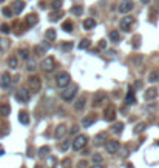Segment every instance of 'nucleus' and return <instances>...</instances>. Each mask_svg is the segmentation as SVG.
Instances as JSON below:
<instances>
[{"instance_id":"nucleus-1","label":"nucleus","mask_w":159,"mask_h":168,"mask_svg":"<svg viewBox=\"0 0 159 168\" xmlns=\"http://www.w3.org/2000/svg\"><path fill=\"white\" fill-rule=\"evenodd\" d=\"M76 93H77V86L76 85H70V86H65L63 88V91H62V99L65 100V102H71L73 99H74V96H76Z\"/></svg>"},{"instance_id":"nucleus-2","label":"nucleus","mask_w":159,"mask_h":168,"mask_svg":"<svg viewBox=\"0 0 159 168\" xmlns=\"http://www.w3.org/2000/svg\"><path fill=\"white\" fill-rule=\"evenodd\" d=\"M26 85H28V90L33 91V93H39L40 88H42V82H40V79H39L37 76H31V77H28Z\"/></svg>"},{"instance_id":"nucleus-3","label":"nucleus","mask_w":159,"mask_h":168,"mask_svg":"<svg viewBox=\"0 0 159 168\" xmlns=\"http://www.w3.org/2000/svg\"><path fill=\"white\" fill-rule=\"evenodd\" d=\"M87 142H88V137H87V136H84V134L76 136V139L73 140V150H74V151H82V150L85 148Z\"/></svg>"},{"instance_id":"nucleus-4","label":"nucleus","mask_w":159,"mask_h":168,"mask_svg":"<svg viewBox=\"0 0 159 168\" xmlns=\"http://www.w3.org/2000/svg\"><path fill=\"white\" fill-rule=\"evenodd\" d=\"M70 82H71V76H70L68 73H60V74L56 77V85H57L60 90H63L65 86H68Z\"/></svg>"},{"instance_id":"nucleus-5","label":"nucleus","mask_w":159,"mask_h":168,"mask_svg":"<svg viewBox=\"0 0 159 168\" xmlns=\"http://www.w3.org/2000/svg\"><path fill=\"white\" fill-rule=\"evenodd\" d=\"M54 65H56V60H54L53 57H45V59L42 60V63H40V68H42V71H45V73H51V71L54 70Z\"/></svg>"},{"instance_id":"nucleus-6","label":"nucleus","mask_w":159,"mask_h":168,"mask_svg":"<svg viewBox=\"0 0 159 168\" xmlns=\"http://www.w3.org/2000/svg\"><path fill=\"white\" fill-rule=\"evenodd\" d=\"M134 8V3H133V0H122V2L119 3V13L120 14H128L131 10Z\"/></svg>"},{"instance_id":"nucleus-7","label":"nucleus","mask_w":159,"mask_h":168,"mask_svg":"<svg viewBox=\"0 0 159 168\" xmlns=\"http://www.w3.org/2000/svg\"><path fill=\"white\" fill-rule=\"evenodd\" d=\"M16 100L19 103H26L30 100V91H26V88H20L16 91Z\"/></svg>"},{"instance_id":"nucleus-8","label":"nucleus","mask_w":159,"mask_h":168,"mask_svg":"<svg viewBox=\"0 0 159 168\" xmlns=\"http://www.w3.org/2000/svg\"><path fill=\"white\" fill-rule=\"evenodd\" d=\"M11 83H13L11 74L10 73H3L2 77H0V88H2V90H8L11 86Z\"/></svg>"},{"instance_id":"nucleus-9","label":"nucleus","mask_w":159,"mask_h":168,"mask_svg":"<svg viewBox=\"0 0 159 168\" xmlns=\"http://www.w3.org/2000/svg\"><path fill=\"white\" fill-rule=\"evenodd\" d=\"M133 23H134V17H133V16H125V17L119 22V26H120V30H124V31H130V28H131Z\"/></svg>"},{"instance_id":"nucleus-10","label":"nucleus","mask_w":159,"mask_h":168,"mask_svg":"<svg viewBox=\"0 0 159 168\" xmlns=\"http://www.w3.org/2000/svg\"><path fill=\"white\" fill-rule=\"evenodd\" d=\"M119 142L117 140H108L107 143H105V151L107 153H110V154H114V153H117L119 151Z\"/></svg>"},{"instance_id":"nucleus-11","label":"nucleus","mask_w":159,"mask_h":168,"mask_svg":"<svg viewBox=\"0 0 159 168\" xmlns=\"http://www.w3.org/2000/svg\"><path fill=\"white\" fill-rule=\"evenodd\" d=\"M114 117H116V108H114L113 105H108V106L104 110V119L110 122V120H113Z\"/></svg>"},{"instance_id":"nucleus-12","label":"nucleus","mask_w":159,"mask_h":168,"mask_svg":"<svg viewBox=\"0 0 159 168\" xmlns=\"http://www.w3.org/2000/svg\"><path fill=\"white\" fill-rule=\"evenodd\" d=\"M105 99H107V94H105L104 91L96 93V94H94V99H93V106H99V105H100Z\"/></svg>"},{"instance_id":"nucleus-13","label":"nucleus","mask_w":159,"mask_h":168,"mask_svg":"<svg viewBox=\"0 0 159 168\" xmlns=\"http://www.w3.org/2000/svg\"><path fill=\"white\" fill-rule=\"evenodd\" d=\"M65 134H67V126H65L63 123L57 125V128H56V131H54V137H56V139H63Z\"/></svg>"},{"instance_id":"nucleus-14","label":"nucleus","mask_w":159,"mask_h":168,"mask_svg":"<svg viewBox=\"0 0 159 168\" xmlns=\"http://www.w3.org/2000/svg\"><path fill=\"white\" fill-rule=\"evenodd\" d=\"M10 114H11V106H10V103H6V102L0 103V116H2V117H8Z\"/></svg>"},{"instance_id":"nucleus-15","label":"nucleus","mask_w":159,"mask_h":168,"mask_svg":"<svg viewBox=\"0 0 159 168\" xmlns=\"http://www.w3.org/2000/svg\"><path fill=\"white\" fill-rule=\"evenodd\" d=\"M25 8V3L22 2V0H16V2H13V13L14 14H20Z\"/></svg>"},{"instance_id":"nucleus-16","label":"nucleus","mask_w":159,"mask_h":168,"mask_svg":"<svg viewBox=\"0 0 159 168\" xmlns=\"http://www.w3.org/2000/svg\"><path fill=\"white\" fill-rule=\"evenodd\" d=\"M157 90L156 88H148L147 91H145V94H144V97H145V100H153V99H156L157 97Z\"/></svg>"},{"instance_id":"nucleus-17","label":"nucleus","mask_w":159,"mask_h":168,"mask_svg":"<svg viewBox=\"0 0 159 168\" xmlns=\"http://www.w3.org/2000/svg\"><path fill=\"white\" fill-rule=\"evenodd\" d=\"M85 103H87V97H85V96H80V97L76 100V103H74V108H76L77 111H82V110L85 108Z\"/></svg>"},{"instance_id":"nucleus-18","label":"nucleus","mask_w":159,"mask_h":168,"mask_svg":"<svg viewBox=\"0 0 159 168\" xmlns=\"http://www.w3.org/2000/svg\"><path fill=\"white\" fill-rule=\"evenodd\" d=\"M63 14H65V13H63L62 10H54V11L50 14V20H51V22H57L60 17H63Z\"/></svg>"},{"instance_id":"nucleus-19","label":"nucleus","mask_w":159,"mask_h":168,"mask_svg":"<svg viewBox=\"0 0 159 168\" xmlns=\"http://www.w3.org/2000/svg\"><path fill=\"white\" fill-rule=\"evenodd\" d=\"M37 20H39V17H37L36 14H30V16H26V19H25V25H26V26H34V25L37 23Z\"/></svg>"},{"instance_id":"nucleus-20","label":"nucleus","mask_w":159,"mask_h":168,"mask_svg":"<svg viewBox=\"0 0 159 168\" xmlns=\"http://www.w3.org/2000/svg\"><path fill=\"white\" fill-rule=\"evenodd\" d=\"M134 102H136L134 91H133V88H130V90H128V93H127V96H125V103H128V105H133Z\"/></svg>"},{"instance_id":"nucleus-21","label":"nucleus","mask_w":159,"mask_h":168,"mask_svg":"<svg viewBox=\"0 0 159 168\" xmlns=\"http://www.w3.org/2000/svg\"><path fill=\"white\" fill-rule=\"evenodd\" d=\"M94 122H96V116L91 114V116H88V117H85V119L82 120V126H84V128H88V126H91Z\"/></svg>"},{"instance_id":"nucleus-22","label":"nucleus","mask_w":159,"mask_h":168,"mask_svg":"<svg viewBox=\"0 0 159 168\" xmlns=\"http://www.w3.org/2000/svg\"><path fill=\"white\" fill-rule=\"evenodd\" d=\"M10 46H11L10 39H6V37H0V50H2V51H8Z\"/></svg>"},{"instance_id":"nucleus-23","label":"nucleus","mask_w":159,"mask_h":168,"mask_svg":"<svg viewBox=\"0 0 159 168\" xmlns=\"http://www.w3.org/2000/svg\"><path fill=\"white\" fill-rule=\"evenodd\" d=\"M25 63H26V70H28L30 73H34V71L37 70V63H36L34 59H28V60H25Z\"/></svg>"},{"instance_id":"nucleus-24","label":"nucleus","mask_w":159,"mask_h":168,"mask_svg":"<svg viewBox=\"0 0 159 168\" xmlns=\"http://www.w3.org/2000/svg\"><path fill=\"white\" fill-rule=\"evenodd\" d=\"M19 122H20L22 125H28V123H30V116H28V113L20 111V113H19Z\"/></svg>"},{"instance_id":"nucleus-25","label":"nucleus","mask_w":159,"mask_h":168,"mask_svg":"<svg viewBox=\"0 0 159 168\" xmlns=\"http://www.w3.org/2000/svg\"><path fill=\"white\" fill-rule=\"evenodd\" d=\"M94 26H96V20H94V19H91V17H90V19H87V20L84 22V30H87V31H88V30H93Z\"/></svg>"},{"instance_id":"nucleus-26","label":"nucleus","mask_w":159,"mask_h":168,"mask_svg":"<svg viewBox=\"0 0 159 168\" xmlns=\"http://www.w3.org/2000/svg\"><path fill=\"white\" fill-rule=\"evenodd\" d=\"M73 46H74V43H73V42H70V40H67V42H63V43L60 45V50H62L63 53H68V51H71V50H73Z\"/></svg>"},{"instance_id":"nucleus-27","label":"nucleus","mask_w":159,"mask_h":168,"mask_svg":"<svg viewBox=\"0 0 159 168\" xmlns=\"http://www.w3.org/2000/svg\"><path fill=\"white\" fill-rule=\"evenodd\" d=\"M8 66H10L11 70H16V68L19 66V59H17V57H14V56H13V57H10V59H8Z\"/></svg>"},{"instance_id":"nucleus-28","label":"nucleus","mask_w":159,"mask_h":168,"mask_svg":"<svg viewBox=\"0 0 159 168\" xmlns=\"http://www.w3.org/2000/svg\"><path fill=\"white\" fill-rule=\"evenodd\" d=\"M145 128H147V123L145 122H141V123H137L136 126H134V134H141V133H144L145 131Z\"/></svg>"},{"instance_id":"nucleus-29","label":"nucleus","mask_w":159,"mask_h":168,"mask_svg":"<svg viewBox=\"0 0 159 168\" xmlns=\"http://www.w3.org/2000/svg\"><path fill=\"white\" fill-rule=\"evenodd\" d=\"M105 140H107V133H105V131H104V133H99V134L94 137V143H97V145H99V143H104Z\"/></svg>"},{"instance_id":"nucleus-30","label":"nucleus","mask_w":159,"mask_h":168,"mask_svg":"<svg viewBox=\"0 0 159 168\" xmlns=\"http://www.w3.org/2000/svg\"><path fill=\"white\" fill-rule=\"evenodd\" d=\"M50 151H51V148H50L48 145H43V146H40V148H39V157H47Z\"/></svg>"},{"instance_id":"nucleus-31","label":"nucleus","mask_w":159,"mask_h":168,"mask_svg":"<svg viewBox=\"0 0 159 168\" xmlns=\"http://www.w3.org/2000/svg\"><path fill=\"white\" fill-rule=\"evenodd\" d=\"M45 51H47V46H45L43 43H40V45H36V46H34V53H36L37 56L45 54Z\"/></svg>"},{"instance_id":"nucleus-32","label":"nucleus","mask_w":159,"mask_h":168,"mask_svg":"<svg viewBox=\"0 0 159 168\" xmlns=\"http://www.w3.org/2000/svg\"><path fill=\"white\" fill-rule=\"evenodd\" d=\"M62 30H63L65 33H71V31H73V22L65 20V22L62 23Z\"/></svg>"},{"instance_id":"nucleus-33","label":"nucleus","mask_w":159,"mask_h":168,"mask_svg":"<svg viewBox=\"0 0 159 168\" xmlns=\"http://www.w3.org/2000/svg\"><path fill=\"white\" fill-rule=\"evenodd\" d=\"M56 36H57V34H56V31H54L53 28H51V30H48V31L45 33V37H47V40H48V42H53V40L56 39Z\"/></svg>"},{"instance_id":"nucleus-34","label":"nucleus","mask_w":159,"mask_h":168,"mask_svg":"<svg viewBox=\"0 0 159 168\" xmlns=\"http://www.w3.org/2000/svg\"><path fill=\"white\" fill-rule=\"evenodd\" d=\"M71 13H73L74 16H82V14H84V6L76 5V6H73V8H71Z\"/></svg>"},{"instance_id":"nucleus-35","label":"nucleus","mask_w":159,"mask_h":168,"mask_svg":"<svg viewBox=\"0 0 159 168\" xmlns=\"http://www.w3.org/2000/svg\"><path fill=\"white\" fill-rule=\"evenodd\" d=\"M110 39H111V42H119V40H120V34H119V31L113 30V31L110 33Z\"/></svg>"},{"instance_id":"nucleus-36","label":"nucleus","mask_w":159,"mask_h":168,"mask_svg":"<svg viewBox=\"0 0 159 168\" xmlns=\"http://www.w3.org/2000/svg\"><path fill=\"white\" fill-rule=\"evenodd\" d=\"M91 46V42L88 40V39H84V40H80V43H79V50H88Z\"/></svg>"},{"instance_id":"nucleus-37","label":"nucleus","mask_w":159,"mask_h":168,"mask_svg":"<svg viewBox=\"0 0 159 168\" xmlns=\"http://www.w3.org/2000/svg\"><path fill=\"white\" fill-rule=\"evenodd\" d=\"M19 57L23 59V60H28V59H30V53H28V50L20 48V50H19Z\"/></svg>"},{"instance_id":"nucleus-38","label":"nucleus","mask_w":159,"mask_h":168,"mask_svg":"<svg viewBox=\"0 0 159 168\" xmlns=\"http://www.w3.org/2000/svg\"><path fill=\"white\" fill-rule=\"evenodd\" d=\"M159 80V71H151L148 74V82H157Z\"/></svg>"},{"instance_id":"nucleus-39","label":"nucleus","mask_w":159,"mask_h":168,"mask_svg":"<svg viewBox=\"0 0 159 168\" xmlns=\"http://www.w3.org/2000/svg\"><path fill=\"white\" fill-rule=\"evenodd\" d=\"M63 5V0H51V8L53 10H60Z\"/></svg>"},{"instance_id":"nucleus-40","label":"nucleus","mask_w":159,"mask_h":168,"mask_svg":"<svg viewBox=\"0 0 159 168\" xmlns=\"http://www.w3.org/2000/svg\"><path fill=\"white\" fill-rule=\"evenodd\" d=\"M111 130H113L114 133H122V130H124V123H122V122H116V123L111 126Z\"/></svg>"},{"instance_id":"nucleus-41","label":"nucleus","mask_w":159,"mask_h":168,"mask_svg":"<svg viewBox=\"0 0 159 168\" xmlns=\"http://www.w3.org/2000/svg\"><path fill=\"white\" fill-rule=\"evenodd\" d=\"M56 162H57V160H56L54 156H48V157H47V165H48L50 168H54V166H56Z\"/></svg>"},{"instance_id":"nucleus-42","label":"nucleus","mask_w":159,"mask_h":168,"mask_svg":"<svg viewBox=\"0 0 159 168\" xmlns=\"http://www.w3.org/2000/svg\"><path fill=\"white\" fill-rule=\"evenodd\" d=\"M0 33H2V34H10V33H11V28H10V25H6V23L0 25Z\"/></svg>"},{"instance_id":"nucleus-43","label":"nucleus","mask_w":159,"mask_h":168,"mask_svg":"<svg viewBox=\"0 0 159 168\" xmlns=\"http://www.w3.org/2000/svg\"><path fill=\"white\" fill-rule=\"evenodd\" d=\"M71 159L70 157H67V159H63V162H62V168H71Z\"/></svg>"},{"instance_id":"nucleus-44","label":"nucleus","mask_w":159,"mask_h":168,"mask_svg":"<svg viewBox=\"0 0 159 168\" xmlns=\"http://www.w3.org/2000/svg\"><path fill=\"white\" fill-rule=\"evenodd\" d=\"M139 45H141V36H134L133 37V46L134 48H139Z\"/></svg>"},{"instance_id":"nucleus-45","label":"nucleus","mask_w":159,"mask_h":168,"mask_svg":"<svg viewBox=\"0 0 159 168\" xmlns=\"http://www.w3.org/2000/svg\"><path fill=\"white\" fill-rule=\"evenodd\" d=\"M102 160H104V159H102L100 154H93V162H94V163H102Z\"/></svg>"},{"instance_id":"nucleus-46","label":"nucleus","mask_w":159,"mask_h":168,"mask_svg":"<svg viewBox=\"0 0 159 168\" xmlns=\"http://www.w3.org/2000/svg\"><path fill=\"white\" fill-rule=\"evenodd\" d=\"M2 13H3L5 17H11V16H13V10H10V8H3Z\"/></svg>"},{"instance_id":"nucleus-47","label":"nucleus","mask_w":159,"mask_h":168,"mask_svg":"<svg viewBox=\"0 0 159 168\" xmlns=\"http://www.w3.org/2000/svg\"><path fill=\"white\" fill-rule=\"evenodd\" d=\"M68 146H70V140H63V143H60V150L62 151H67Z\"/></svg>"},{"instance_id":"nucleus-48","label":"nucleus","mask_w":159,"mask_h":168,"mask_svg":"<svg viewBox=\"0 0 159 168\" xmlns=\"http://www.w3.org/2000/svg\"><path fill=\"white\" fill-rule=\"evenodd\" d=\"M99 48H100V50H105V48H107V40H104V39L99 40Z\"/></svg>"},{"instance_id":"nucleus-49","label":"nucleus","mask_w":159,"mask_h":168,"mask_svg":"<svg viewBox=\"0 0 159 168\" xmlns=\"http://www.w3.org/2000/svg\"><path fill=\"white\" fill-rule=\"evenodd\" d=\"M70 133H71V134H77V133H79V126H77V125H74V126H71V130H70Z\"/></svg>"},{"instance_id":"nucleus-50","label":"nucleus","mask_w":159,"mask_h":168,"mask_svg":"<svg viewBox=\"0 0 159 168\" xmlns=\"http://www.w3.org/2000/svg\"><path fill=\"white\" fill-rule=\"evenodd\" d=\"M85 165H87V162H85V160L79 162V168H85Z\"/></svg>"},{"instance_id":"nucleus-51","label":"nucleus","mask_w":159,"mask_h":168,"mask_svg":"<svg viewBox=\"0 0 159 168\" xmlns=\"http://www.w3.org/2000/svg\"><path fill=\"white\" fill-rule=\"evenodd\" d=\"M90 168H104V166H102L100 163H94V165H93V166H90Z\"/></svg>"},{"instance_id":"nucleus-52","label":"nucleus","mask_w":159,"mask_h":168,"mask_svg":"<svg viewBox=\"0 0 159 168\" xmlns=\"http://www.w3.org/2000/svg\"><path fill=\"white\" fill-rule=\"evenodd\" d=\"M3 153H5V148H3V146H0V156H3Z\"/></svg>"},{"instance_id":"nucleus-53","label":"nucleus","mask_w":159,"mask_h":168,"mask_svg":"<svg viewBox=\"0 0 159 168\" xmlns=\"http://www.w3.org/2000/svg\"><path fill=\"white\" fill-rule=\"evenodd\" d=\"M150 2H151V0H142V3H144V5H148Z\"/></svg>"},{"instance_id":"nucleus-54","label":"nucleus","mask_w":159,"mask_h":168,"mask_svg":"<svg viewBox=\"0 0 159 168\" xmlns=\"http://www.w3.org/2000/svg\"><path fill=\"white\" fill-rule=\"evenodd\" d=\"M156 5H157V8H159V0H156Z\"/></svg>"},{"instance_id":"nucleus-55","label":"nucleus","mask_w":159,"mask_h":168,"mask_svg":"<svg viewBox=\"0 0 159 168\" xmlns=\"http://www.w3.org/2000/svg\"><path fill=\"white\" fill-rule=\"evenodd\" d=\"M36 168H42V166H40V165H36Z\"/></svg>"},{"instance_id":"nucleus-56","label":"nucleus","mask_w":159,"mask_h":168,"mask_svg":"<svg viewBox=\"0 0 159 168\" xmlns=\"http://www.w3.org/2000/svg\"><path fill=\"white\" fill-rule=\"evenodd\" d=\"M0 2H3V0H0Z\"/></svg>"}]
</instances>
